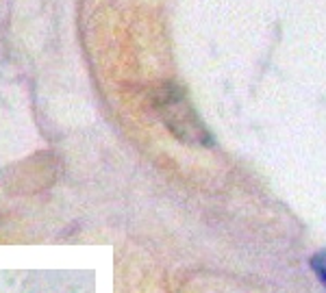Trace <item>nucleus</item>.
<instances>
[{"mask_svg":"<svg viewBox=\"0 0 326 293\" xmlns=\"http://www.w3.org/2000/svg\"><path fill=\"white\" fill-rule=\"evenodd\" d=\"M311 269H313L315 276L320 278V282L326 287V250L315 252L311 256Z\"/></svg>","mask_w":326,"mask_h":293,"instance_id":"obj_1","label":"nucleus"}]
</instances>
